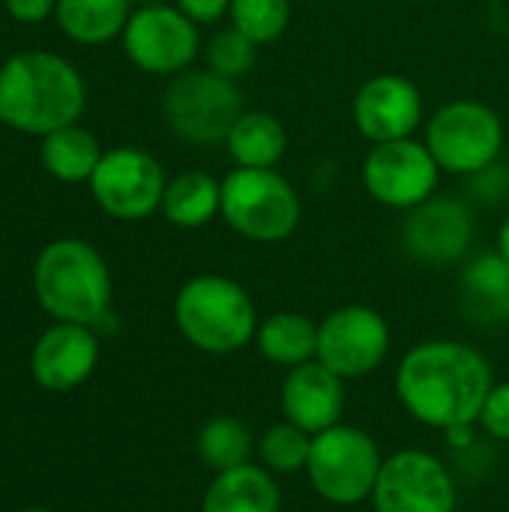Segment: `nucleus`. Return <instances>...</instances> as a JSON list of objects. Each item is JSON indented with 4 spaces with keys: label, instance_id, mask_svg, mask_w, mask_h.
Wrapping results in <instances>:
<instances>
[{
    "label": "nucleus",
    "instance_id": "obj_1",
    "mask_svg": "<svg viewBox=\"0 0 509 512\" xmlns=\"http://www.w3.org/2000/svg\"><path fill=\"white\" fill-rule=\"evenodd\" d=\"M492 387L489 360L456 339L420 342L396 369V396L405 411L441 432L480 423Z\"/></svg>",
    "mask_w": 509,
    "mask_h": 512
},
{
    "label": "nucleus",
    "instance_id": "obj_2",
    "mask_svg": "<svg viewBox=\"0 0 509 512\" xmlns=\"http://www.w3.org/2000/svg\"><path fill=\"white\" fill-rule=\"evenodd\" d=\"M84 102V78L60 54L21 51L0 66V123L24 135H48L78 123Z\"/></svg>",
    "mask_w": 509,
    "mask_h": 512
},
{
    "label": "nucleus",
    "instance_id": "obj_3",
    "mask_svg": "<svg viewBox=\"0 0 509 512\" xmlns=\"http://www.w3.org/2000/svg\"><path fill=\"white\" fill-rule=\"evenodd\" d=\"M33 291L42 309L66 324L93 327L111 312V273L105 258L84 240L48 243L33 264Z\"/></svg>",
    "mask_w": 509,
    "mask_h": 512
},
{
    "label": "nucleus",
    "instance_id": "obj_4",
    "mask_svg": "<svg viewBox=\"0 0 509 512\" xmlns=\"http://www.w3.org/2000/svg\"><path fill=\"white\" fill-rule=\"evenodd\" d=\"M174 324L192 348L225 357L237 354L255 339L258 312L240 282L204 273L177 291Z\"/></svg>",
    "mask_w": 509,
    "mask_h": 512
},
{
    "label": "nucleus",
    "instance_id": "obj_5",
    "mask_svg": "<svg viewBox=\"0 0 509 512\" xmlns=\"http://www.w3.org/2000/svg\"><path fill=\"white\" fill-rule=\"evenodd\" d=\"M219 216L243 240L282 243L297 231L303 204L276 168H234L222 180Z\"/></svg>",
    "mask_w": 509,
    "mask_h": 512
},
{
    "label": "nucleus",
    "instance_id": "obj_6",
    "mask_svg": "<svg viewBox=\"0 0 509 512\" xmlns=\"http://www.w3.org/2000/svg\"><path fill=\"white\" fill-rule=\"evenodd\" d=\"M243 111L246 108L237 81L222 78L210 69H186L174 75L162 99L168 129L180 141L195 147L225 144Z\"/></svg>",
    "mask_w": 509,
    "mask_h": 512
},
{
    "label": "nucleus",
    "instance_id": "obj_7",
    "mask_svg": "<svg viewBox=\"0 0 509 512\" xmlns=\"http://www.w3.org/2000/svg\"><path fill=\"white\" fill-rule=\"evenodd\" d=\"M381 465V450L369 432L336 423L312 438L306 477L324 501L336 507H354L372 498Z\"/></svg>",
    "mask_w": 509,
    "mask_h": 512
},
{
    "label": "nucleus",
    "instance_id": "obj_8",
    "mask_svg": "<svg viewBox=\"0 0 509 512\" xmlns=\"http://www.w3.org/2000/svg\"><path fill=\"white\" fill-rule=\"evenodd\" d=\"M426 147L441 171L474 177L504 150V120L477 99H453L426 123Z\"/></svg>",
    "mask_w": 509,
    "mask_h": 512
},
{
    "label": "nucleus",
    "instance_id": "obj_9",
    "mask_svg": "<svg viewBox=\"0 0 509 512\" xmlns=\"http://www.w3.org/2000/svg\"><path fill=\"white\" fill-rule=\"evenodd\" d=\"M168 177L156 156L138 147H114L102 153L90 192L102 213L120 222H141L162 210Z\"/></svg>",
    "mask_w": 509,
    "mask_h": 512
},
{
    "label": "nucleus",
    "instance_id": "obj_10",
    "mask_svg": "<svg viewBox=\"0 0 509 512\" xmlns=\"http://www.w3.org/2000/svg\"><path fill=\"white\" fill-rule=\"evenodd\" d=\"M120 39L129 63L147 75H180L195 63L201 48L198 24L168 3L138 6Z\"/></svg>",
    "mask_w": 509,
    "mask_h": 512
},
{
    "label": "nucleus",
    "instance_id": "obj_11",
    "mask_svg": "<svg viewBox=\"0 0 509 512\" xmlns=\"http://www.w3.org/2000/svg\"><path fill=\"white\" fill-rule=\"evenodd\" d=\"M441 168L429 153L426 141L399 138L372 144L363 159V186L366 192L390 207V210H414L417 204L429 201L438 189Z\"/></svg>",
    "mask_w": 509,
    "mask_h": 512
},
{
    "label": "nucleus",
    "instance_id": "obj_12",
    "mask_svg": "<svg viewBox=\"0 0 509 512\" xmlns=\"http://www.w3.org/2000/svg\"><path fill=\"white\" fill-rule=\"evenodd\" d=\"M453 474L426 450H399L384 459L372 507L375 512H456Z\"/></svg>",
    "mask_w": 509,
    "mask_h": 512
},
{
    "label": "nucleus",
    "instance_id": "obj_13",
    "mask_svg": "<svg viewBox=\"0 0 509 512\" xmlns=\"http://www.w3.org/2000/svg\"><path fill=\"white\" fill-rule=\"evenodd\" d=\"M390 351V324L369 306H342L318 324L315 360L342 381L372 375Z\"/></svg>",
    "mask_w": 509,
    "mask_h": 512
},
{
    "label": "nucleus",
    "instance_id": "obj_14",
    "mask_svg": "<svg viewBox=\"0 0 509 512\" xmlns=\"http://www.w3.org/2000/svg\"><path fill=\"white\" fill-rule=\"evenodd\" d=\"M474 243V213L453 195H432L408 210L402 225L405 252L429 267H447L468 255Z\"/></svg>",
    "mask_w": 509,
    "mask_h": 512
},
{
    "label": "nucleus",
    "instance_id": "obj_15",
    "mask_svg": "<svg viewBox=\"0 0 509 512\" xmlns=\"http://www.w3.org/2000/svg\"><path fill=\"white\" fill-rule=\"evenodd\" d=\"M351 114L357 132L372 144L414 138L423 123V96L411 78L384 72L357 90Z\"/></svg>",
    "mask_w": 509,
    "mask_h": 512
},
{
    "label": "nucleus",
    "instance_id": "obj_16",
    "mask_svg": "<svg viewBox=\"0 0 509 512\" xmlns=\"http://www.w3.org/2000/svg\"><path fill=\"white\" fill-rule=\"evenodd\" d=\"M99 363V339L87 324H66L45 330L30 354V372L45 390H75Z\"/></svg>",
    "mask_w": 509,
    "mask_h": 512
},
{
    "label": "nucleus",
    "instance_id": "obj_17",
    "mask_svg": "<svg viewBox=\"0 0 509 512\" xmlns=\"http://www.w3.org/2000/svg\"><path fill=\"white\" fill-rule=\"evenodd\" d=\"M282 417L309 435H321L342 423L345 411V381L324 363L309 360L288 369L279 393Z\"/></svg>",
    "mask_w": 509,
    "mask_h": 512
},
{
    "label": "nucleus",
    "instance_id": "obj_18",
    "mask_svg": "<svg viewBox=\"0 0 509 512\" xmlns=\"http://www.w3.org/2000/svg\"><path fill=\"white\" fill-rule=\"evenodd\" d=\"M201 512H282V492L267 468L249 462L213 477Z\"/></svg>",
    "mask_w": 509,
    "mask_h": 512
},
{
    "label": "nucleus",
    "instance_id": "obj_19",
    "mask_svg": "<svg viewBox=\"0 0 509 512\" xmlns=\"http://www.w3.org/2000/svg\"><path fill=\"white\" fill-rule=\"evenodd\" d=\"M255 345L264 360L294 369L318 354V324L303 312H273L258 321Z\"/></svg>",
    "mask_w": 509,
    "mask_h": 512
},
{
    "label": "nucleus",
    "instance_id": "obj_20",
    "mask_svg": "<svg viewBox=\"0 0 509 512\" xmlns=\"http://www.w3.org/2000/svg\"><path fill=\"white\" fill-rule=\"evenodd\" d=\"M225 147L237 168H276L288 153V132L276 114L243 111L228 132Z\"/></svg>",
    "mask_w": 509,
    "mask_h": 512
},
{
    "label": "nucleus",
    "instance_id": "obj_21",
    "mask_svg": "<svg viewBox=\"0 0 509 512\" xmlns=\"http://www.w3.org/2000/svg\"><path fill=\"white\" fill-rule=\"evenodd\" d=\"M222 213V183L207 171H183L168 180L162 216L177 228H204Z\"/></svg>",
    "mask_w": 509,
    "mask_h": 512
},
{
    "label": "nucleus",
    "instance_id": "obj_22",
    "mask_svg": "<svg viewBox=\"0 0 509 512\" xmlns=\"http://www.w3.org/2000/svg\"><path fill=\"white\" fill-rule=\"evenodd\" d=\"M132 15V0H57V27L81 45H102L123 36Z\"/></svg>",
    "mask_w": 509,
    "mask_h": 512
},
{
    "label": "nucleus",
    "instance_id": "obj_23",
    "mask_svg": "<svg viewBox=\"0 0 509 512\" xmlns=\"http://www.w3.org/2000/svg\"><path fill=\"white\" fill-rule=\"evenodd\" d=\"M39 159H42L45 171L60 183H90V177L102 159V147L93 132L72 123V126L42 135Z\"/></svg>",
    "mask_w": 509,
    "mask_h": 512
},
{
    "label": "nucleus",
    "instance_id": "obj_24",
    "mask_svg": "<svg viewBox=\"0 0 509 512\" xmlns=\"http://www.w3.org/2000/svg\"><path fill=\"white\" fill-rule=\"evenodd\" d=\"M468 306L483 318L509 315V264L498 252L474 258L462 276Z\"/></svg>",
    "mask_w": 509,
    "mask_h": 512
},
{
    "label": "nucleus",
    "instance_id": "obj_25",
    "mask_svg": "<svg viewBox=\"0 0 509 512\" xmlns=\"http://www.w3.org/2000/svg\"><path fill=\"white\" fill-rule=\"evenodd\" d=\"M252 450H255L252 432L237 417H213L198 432V456L213 474L249 465Z\"/></svg>",
    "mask_w": 509,
    "mask_h": 512
},
{
    "label": "nucleus",
    "instance_id": "obj_26",
    "mask_svg": "<svg viewBox=\"0 0 509 512\" xmlns=\"http://www.w3.org/2000/svg\"><path fill=\"white\" fill-rule=\"evenodd\" d=\"M312 438L309 432H303L300 426L282 420L273 423L261 438H258V456L261 465L270 474H300L309 465V453H312Z\"/></svg>",
    "mask_w": 509,
    "mask_h": 512
},
{
    "label": "nucleus",
    "instance_id": "obj_27",
    "mask_svg": "<svg viewBox=\"0 0 509 512\" xmlns=\"http://www.w3.org/2000/svg\"><path fill=\"white\" fill-rule=\"evenodd\" d=\"M231 27L246 33L255 45L276 42L291 24V0H231Z\"/></svg>",
    "mask_w": 509,
    "mask_h": 512
},
{
    "label": "nucleus",
    "instance_id": "obj_28",
    "mask_svg": "<svg viewBox=\"0 0 509 512\" xmlns=\"http://www.w3.org/2000/svg\"><path fill=\"white\" fill-rule=\"evenodd\" d=\"M255 57H258V45L237 27H225L213 33V39L207 42V69L231 81L246 75L255 66Z\"/></svg>",
    "mask_w": 509,
    "mask_h": 512
},
{
    "label": "nucleus",
    "instance_id": "obj_29",
    "mask_svg": "<svg viewBox=\"0 0 509 512\" xmlns=\"http://www.w3.org/2000/svg\"><path fill=\"white\" fill-rule=\"evenodd\" d=\"M480 423L483 429L498 438V441H509V381L504 384H495L486 405H483V414H480Z\"/></svg>",
    "mask_w": 509,
    "mask_h": 512
},
{
    "label": "nucleus",
    "instance_id": "obj_30",
    "mask_svg": "<svg viewBox=\"0 0 509 512\" xmlns=\"http://www.w3.org/2000/svg\"><path fill=\"white\" fill-rule=\"evenodd\" d=\"M177 9L195 24H216L222 15H228L231 0H177Z\"/></svg>",
    "mask_w": 509,
    "mask_h": 512
},
{
    "label": "nucleus",
    "instance_id": "obj_31",
    "mask_svg": "<svg viewBox=\"0 0 509 512\" xmlns=\"http://www.w3.org/2000/svg\"><path fill=\"white\" fill-rule=\"evenodd\" d=\"M3 6L21 24H39L48 15H54L57 0H3Z\"/></svg>",
    "mask_w": 509,
    "mask_h": 512
},
{
    "label": "nucleus",
    "instance_id": "obj_32",
    "mask_svg": "<svg viewBox=\"0 0 509 512\" xmlns=\"http://www.w3.org/2000/svg\"><path fill=\"white\" fill-rule=\"evenodd\" d=\"M444 435L450 438L453 447H468V444L474 441V426H453V429H447Z\"/></svg>",
    "mask_w": 509,
    "mask_h": 512
},
{
    "label": "nucleus",
    "instance_id": "obj_33",
    "mask_svg": "<svg viewBox=\"0 0 509 512\" xmlns=\"http://www.w3.org/2000/svg\"><path fill=\"white\" fill-rule=\"evenodd\" d=\"M495 252L509 264V213L504 216L501 228H498V246H495Z\"/></svg>",
    "mask_w": 509,
    "mask_h": 512
},
{
    "label": "nucleus",
    "instance_id": "obj_34",
    "mask_svg": "<svg viewBox=\"0 0 509 512\" xmlns=\"http://www.w3.org/2000/svg\"><path fill=\"white\" fill-rule=\"evenodd\" d=\"M24 512H51V510H24Z\"/></svg>",
    "mask_w": 509,
    "mask_h": 512
}]
</instances>
